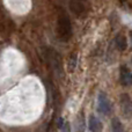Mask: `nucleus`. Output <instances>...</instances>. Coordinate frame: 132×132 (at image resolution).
Here are the masks:
<instances>
[{"instance_id":"obj_12","label":"nucleus","mask_w":132,"mask_h":132,"mask_svg":"<svg viewBox=\"0 0 132 132\" xmlns=\"http://www.w3.org/2000/svg\"><path fill=\"white\" fill-rule=\"evenodd\" d=\"M64 124H65V121H64V118H63V117H60V118L58 119V124H57L58 129H62Z\"/></svg>"},{"instance_id":"obj_9","label":"nucleus","mask_w":132,"mask_h":132,"mask_svg":"<svg viewBox=\"0 0 132 132\" xmlns=\"http://www.w3.org/2000/svg\"><path fill=\"white\" fill-rule=\"evenodd\" d=\"M85 118H84V115H80L78 117V121H77V132H85Z\"/></svg>"},{"instance_id":"obj_4","label":"nucleus","mask_w":132,"mask_h":132,"mask_svg":"<svg viewBox=\"0 0 132 132\" xmlns=\"http://www.w3.org/2000/svg\"><path fill=\"white\" fill-rule=\"evenodd\" d=\"M119 81L123 86H131L132 85V72L126 66H121L119 72Z\"/></svg>"},{"instance_id":"obj_3","label":"nucleus","mask_w":132,"mask_h":132,"mask_svg":"<svg viewBox=\"0 0 132 132\" xmlns=\"http://www.w3.org/2000/svg\"><path fill=\"white\" fill-rule=\"evenodd\" d=\"M121 108L124 116L126 118H130L132 116V100L128 94H123L121 96Z\"/></svg>"},{"instance_id":"obj_6","label":"nucleus","mask_w":132,"mask_h":132,"mask_svg":"<svg viewBox=\"0 0 132 132\" xmlns=\"http://www.w3.org/2000/svg\"><path fill=\"white\" fill-rule=\"evenodd\" d=\"M70 7L73 13L77 14V15H80V14H82L85 12V6L80 0H72V1H70Z\"/></svg>"},{"instance_id":"obj_2","label":"nucleus","mask_w":132,"mask_h":132,"mask_svg":"<svg viewBox=\"0 0 132 132\" xmlns=\"http://www.w3.org/2000/svg\"><path fill=\"white\" fill-rule=\"evenodd\" d=\"M97 107L100 112H102L103 115H108L111 111V104H110V101L108 98V96L105 95V93L100 92L97 95Z\"/></svg>"},{"instance_id":"obj_10","label":"nucleus","mask_w":132,"mask_h":132,"mask_svg":"<svg viewBox=\"0 0 132 132\" xmlns=\"http://www.w3.org/2000/svg\"><path fill=\"white\" fill-rule=\"evenodd\" d=\"M77 55H73L72 57H70V62H68V70L70 72H73L75 70V66H77Z\"/></svg>"},{"instance_id":"obj_13","label":"nucleus","mask_w":132,"mask_h":132,"mask_svg":"<svg viewBox=\"0 0 132 132\" xmlns=\"http://www.w3.org/2000/svg\"><path fill=\"white\" fill-rule=\"evenodd\" d=\"M130 38H131V43H132V31L130 32Z\"/></svg>"},{"instance_id":"obj_11","label":"nucleus","mask_w":132,"mask_h":132,"mask_svg":"<svg viewBox=\"0 0 132 132\" xmlns=\"http://www.w3.org/2000/svg\"><path fill=\"white\" fill-rule=\"evenodd\" d=\"M60 132H71L70 124H68V123H65L64 125H63V128L60 129Z\"/></svg>"},{"instance_id":"obj_7","label":"nucleus","mask_w":132,"mask_h":132,"mask_svg":"<svg viewBox=\"0 0 132 132\" xmlns=\"http://www.w3.org/2000/svg\"><path fill=\"white\" fill-rule=\"evenodd\" d=\"M115 42H116V48L119 51H124L128 48V42H126L125 36H123V35H118L115 39Z\"/></svg>"},{"instance_id":"obj_8","label":"nucleus","mask_w":132,"mask_h":132,"mask_svg":"<svg viewBox=\"0 0 132 132\" xmlns=\"http://www.w3.org/2000/svg\"><path fill=\"white\" fill-rule=\"evenodd\" d=\"M111 129H112V132H125L123 124L121 123V121L118 118H114L111 121Z\"/></svg>"},{"instance_id":"obj_1","label":"nucleus","mask_w":132,"mask_h":132,"mask_svg":"<svg viewBox=\"0 0 132 132\" xmlns=\"http://www.w3.org/2000/svg\"><path fill=\"white\" fill-rule=\"evenodd\" d=\"M57 32H58V37L64 42H67L72 37V24H71L70 16L64 11L60 12L59 15H58Z\"/></svg>"},{"instance_id":"obj_5","label":"nucleus","mask_w":132,"mask_h":132,"mask_svg":"<svg viewBox=\"0 0 132 132\" xmlns=\"http://www.w3.org/2000/svg\"><path fill=\"white\" fill-rule=\"evenodd\" d=\"M88 128H89V131L90 132H101L103 129V125L100 119L96 118L94 115H92L88 121Z\"/></svg>"}]
</instances>
